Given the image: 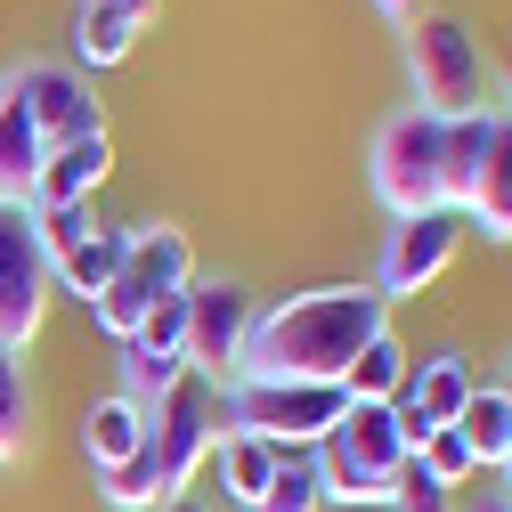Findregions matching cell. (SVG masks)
<instances>
[{"label": "cell", "mask_w": 512, "mask_h": 512, "mask_svg": "<svg viewBox=\"0 0 512 512\" xmlns=\"http://www.w3.org/2000/svg\"><path fill=\"white\" fill-rule=\"evenodd\" d=\"M464 228H480L488 244H512V114L504 106H496V131H488V155H480V179H472Z\"/></svg>", "instance_id": "cell-13"}, {"label": "cell", "mask_w": 512, "mask_h": 512, "mask_svg": "<svg viewBox=\"0 0 512 512\" xmlns=\"http://www.w3.org/2000/svg\"><path fill=\"white\" fill-rule=\"evenodd\" d=\"M309 456H317V488H326V512H342V504H391L407 447H399L391 407H350L326 439L309 447Z\"/></svg>", "instance_id": "cell-5"}, {"label": "cell", "mask_w": 512, "mask_h": 512, "mask_svg": "<svg viewBox=\"0 0 512 512\" xmlns=\"http://www.w3.org/2000/svg\"><path fill=\"white\" fill-rule=\"evenodd\" d=\"M155 512H196V496H171V504H155Z\"/></svg>", "instance_id": "cell-31"}, {"label": "cell", "mask_w": 512, "mask_h": 512, "mask_svg": "<svg viewBox=\"0 0 512 512\" xmlns=\"http://www.w3.org/2000/svg\"><path fill=\"white\" fill-rule=\"evenodd\" d=\"M33 456V382H25V358L0 342V464Z\"/></svg>", "instance_id": "cell-23"}, {"label": "cell", "mask_w": 512, "mask_h": 512, "mask_svg": "<svg viewBox=\"0 0 512 512\" xmlns=\"http://www.w3.org/2000/svg\"><path fill=\"white\" fill-rule=\"evenodd\" d=\"M488 131H496V106H488V114H464V122H447V131H439V204H447V212L472 204V179H480Z\"/></svg>", "instance_id": "cell-21"}, {"label": "cell", "mask_w": 512, "mask_h": 512, "mask_svg": "<svg viewBox=\"0 0 512 512\" xmlns=\"http://www.w3.org/2000/svg\"><path fill=\"white\" fill-rule=\"evenodd\" d=\"M49 293H57V277H49V252L33 236V212L25 204H0V342H9L17 358L41 334Z\"/></svg>", "instance_id": "cell-9"}, {"label": "cell", "mask_w": 512, "mask_h": 512, "mask_svg": "<svg viewBox=\"0 0 512 512\" xmlns=\"http://www.w3.org/2000/svg\"><path fill=\"white\" fill-rule=\"evenodd\" d=\"M147 447H155V464H163V496H196L212 447H220V391L187 374L171 399L147 407Z\"/></svg>", "instance_id": "cell-7"}, {"label": "cell", "mask_w": 512, "mask_h": 512, "mask_svg": "<svg viewBox=\"0 0 512 512\" xmlns=\"http://www.w3.org/2000/svg\"><path fill=\"white\" fill-rule=\"evenodd\" d=\"M342 415H350V399L334 382H261V374L220 382V431H261L285 456H309Z\"/></svg>", "instance_id": "cell-4"}, {"label": "cell", "mask_w": 512, "mask_h": 512, "mask_svg": "<svg viewBox=\"0 0 512 512\" xmlns=\"http://www.w3.org/2000/svg\"><path fill=\"white\" fill-rule=\"evenodd\" d=\"M106 179H114V139H106V131H98V139H74V147H49L25 212H49V204H98Z\"/></svg>", "instance_id": "cell-12"}, {"label": "cell", "mask_w": 512, "mask_h": 512, "mask_svg": "<svg viewBox=\"0 0 512 512\" xmlns=\"http://www.w3.org/2000/svg\"><path fill=\"white\" fill-rule=\"evenodd\" d=\"M342 512H391V504H342Z\"/></svg>", "instance_id": "cell-33"}, {"label": "cell", "mask_w": 512, "mask_h": 512, "mask_svg": "<svg viewBox=\"0 0 512 512\" xmlns=\"http://www.w3.org/2000/svg\"><path fill=\"white\" fill-rule=\"evenodd\" d=\"M504 391H512V374H504ZM504 488H512V472H504Z\"/></svg>", "instance_id": "cell-34"}, {"label": "cell", "mask_w": 512, "mask_h": 512, "mask_svg": "<svg viewBox=\"0 0 512 512\" xmlns=\"http://www.w3.org/2000/svg\"><path fill=\"white\" fill-rule=\"evenodd\" d=\"M439 131L447 122H431L423 106H399L391 122L374 131V155H366V179L391 220H415V212H447L439 204Z\"/></svg>", "instance_id": "cell-6"}, {"label": "cell", "mask_w": 512, "mask_h": 512, "mask_svg": "<svg viewBox=\"0 0 512 512\" xmlns=\"http://www.w3.org/2000/svg\"><path fill=\"white\" fill-rule=\"evenodd\" d=\"M252 317H261V301H252L236 277H187V374L212 382V391L236 382Z\"/></svg>", "instance_id": "cell-8"}, {"label": "cell", "mask_w": 512, "mask_h": 512, "mask_svg": "<svg viewBox=\"0 0 512 512\" xmlns=\"http://www.w3.org/2000/svg\"><path fill=\"white\" fill-rule=\"evenodd\" d=\"M472 382H480V374H472V366H464L456 350H431V358H415V374H407V391H399V399H407V407H415V415H423L431 431H447V423L464 415Z\"/></svg>", "instance_id": "cell-16"}, {"label": "cell", "mask_w": 512, "mask_h": 512, "mask_svg": "<svg viewBox=\"0 0 512 512\" xmlns=\"http://www.w3.org/2000/svg\"><path fill=\"white\" fill-rule=\"evenodd\" d=\"M41 131L25 122V106H17V90L0 82V204H33V179H41Z\"/></svg>", "instance_id": "cell-19"}, {"label": "cell", "mask_w": 512, "mask_h": 512, "mask_svg": "<svg viewBox=\"0 0 512 512\" xmlns=\"http://www.w3.org/2000/svg\"><path fill=\"white\" fill-rule=\"evenodd\" d=\"M139 447H147V407L139 399L106 391V399L82 407V456H90V472H114L122 456H139Z\"/></svg>", "instance_id": "cell-15"}, {"label": "cell", "mask_w": 512, "mask_h": 512, "mask_svg": "<svg viewBox=\"0 0 512 512\" xmlns=\"http://www.w3.org/2000/svg\"><path fill=\"white\" fill-rule=\"evenodd\" d=\"M0 82L17 90V106H25V122L41 131V147H74V139H98V131H106V106H98L90 74H74L66 57H33V66H9Z\"/></svg>", "instance_id": "cell-10"}, {"label": "cell", "mask_w": 512, "mask_h": 512, "mask_svg": "<svg viewBox=\"0 0 512 512\" xmlns=\"http://www.w3.org/2000/svg\"><path fill=\"white\" fill-rule=\"evenodd\" d=\"M374 334H391V301H382L374 285H309V293H285V301H269L261 317H252L236 374H261V382H334V391H342L350 358Z\"/></svg>", "instance_id": "cell-1"}, {"label": "cell", "mask_w": 512, "mask_h": 512, "mask_svg": "<svg viewBox=\"0 0 512 512\" xmlns=\"http://www.w3.org/2000/svg\"><path fill=\"white\" fill-rule=\"evenodd\" d=\"M464 252V212H415V220H391V236H382L374 252V293L382 301H415L447 277V261Z\"/></svg>", "instance_id": "cell-11"}, {"label": "cell", "mask_w": 512, "mask_h": 512, "mask_svg": "<svg viewBox=\"0 0 512 512\" xmlns=\"http://www.w3.org/2000/svg\"><path fill=\"white\" fill-rule=\"evenodd\" d=\"M415 464H423V472H431L439 488H456V496H464V488L480 480V464H472V447H464V431H456V423H447V431H431Z\"/></svg>", "instance_id": "cell-26"}, {"label": "cell", "mask_w": 512, "mask_h": 512, "mask_svg": "<svg viewBox=\"0 0 512 512\" xmlns=\"http://www.w3.org/2000/svg\"><path fill=\"white\" fill-rule=\"evenodd\" d=\"M407 90L431 122H464V114H488V49L464 17H439L423 9L407 25Z\"/></svg>", "instance_id": "cell-2"}, {"label": "cell", "mask_w": 512, "mask_h": 512, "mask_svg": "<svg viewBox=\"0 0 512 512\" xmlns=\"http://www.w3.org/2000/svg\"><path fill=\"white\" fill-rule=\"evenodd\" d=\"M98 488H106L114 512H155V504H171V496H163V464H155V447H139V456H122L114 472H98Z\"/></svg>", "instance_id": "cell-24"}, {"label": "cell", "mask_w": 512, "mask_h": 512, "mask_svg": "<svg viewBox=\"0 0 512 512\" xmlns=\"http://www.w3.org/2000/svg\"><path fill=\"white\" fill-rule=\"evenodd\" d=\"M504 114H512V57H504Z\"/></svg>", "instance_id": "cell-32"}, {"label": "cell", "mask_w": 512, "mask_h": 512, "mask_svg": "<svg viewBox=\"0 0 512 512\" xmlns=\"http://www.w3.org/2000/svg\"><path fill=\"white\" fill-rule=\"evenodd\" d=\"M212 464H220V496H228V512H252V504L269 496V480H277V464H285V447H269L261 431H220Z\"/></svg>", "instance_id": "cell-14"}, {"label": "cell", "mask_w": 512, "mask_h": 512, "mask_svg": "<svg viewBox=\"0 0 512 512\" xmlns=\"http://www.w3.org/2000/svg\"><path fill=\"white\" fill-rule=\"evenodd\" d=\"M407 374H415V350H407L399 334H374V342L350 358V374H342V399H350V407H391V399L407 391Z\"/></svg>", "instance_id": "cell-18"}, {"label": "cell", "mask_w": 512, "mask_h": 512, "mask_svg": "<svg viewBox=\"0 0 512 512\" xmlns=\"http://www.w3.org/2000/svg\"><path fill=\"white\" fill-rule=\"evenodd\" d=\"M456 431H464V447H472L480 472H496V480L512 472V391H504V382H472Z\"/></svg>", "instance_id": "cell-17"}, {"label": "cell", "mask_w": 512, "mask_h": 512, "mask_svg": "<svg viewBox=\"0 0 512 512\" xmlns=\"http://www.w3.org/2000/svg\"><path fill=\"white\" fill-rule=\"evenodd\" d=\"M456 512H512V488H504V480H496V488H480V480H472V488L456 496Z\"/></svg>", "instance_id": "cell-28"}, {"label": "cell", "mask_w": 512, "mask_h": 512, "mask_svg": "<svg viewBox=\"0 0 512 512\" xmlns=\"http://www.w3.org/2000/svg\"><path fill=\"white\" fill-rule=\"evenodd\" d=\"M74 9H114V17H131V25H155L163 0H74Z\"/></svg>", "instance_id": "cell-29"}, {"label": "cell", "mask_w": 512, "mask_h": 512, "mask_svg": "<svg viewBox=\"0 0 512 512\" xmlns=\"http://www.w3.org/2000/svg\"><path fill=\"white\" fill-rule=\"evenodd\" d=\"M252 512H326V488H317V456H285L269 496L252 504Z\"/></svg>", "instance_id": "cell-25"}, {"label": "cell", "mask_w": 512, "mask_h": 512, "mask_svg": "<svg viewBox=\"0 0 512 512\" xmlns=\"http://www.w3.org/2000/svg\"><path fill=\"white\" fill-rule=\"evenodd\" d=\"M66 66L74 74H106V66H122V57L139 49V25L131 17H114V9H74V33H66Z\"/></svg>", "instance_id": "cell-22"}, {"label": "cell", "mask_w": 512, "mask_h": 512, "mask_svg": "<svg viewBox=\"0 0 512 512\" xmlns=\"http://www.w3.org/2000/svg\"><path fill=\"white\" fill-rule=\"evenodd\" d=\"M374 9L391 17V25H415V17H423V0H374Z\"/></svg>", "instance_id": "cell-30"}, {"label": "cell", "mask_w": 512, "mask_h": 512, "mask_svg": "<svg viewBox=\"0 0 512 512\" xmlns=\"http://www.w3.org/2000/svg\"><path fill=\"white\" fill-rule=\"evenodd\" d=\"M187 277H196V244H187V228H179V220H139L131 244H122L114 285L90 301V326H98L106 342H131L139 317H147L155 301L187 293Z\"/></svg>", "instance_id": "cell-3"}, {"label": "cell", "mask_w": 512, "mask_h": 512, "mask_svg": "<svg viewBox=\"0 0 512 512\" xmlns=\"http://www.w3.org/2000/svg\"><path fill=\"white\" fill-rule=\"evenodd\" d=\"M391 512H456V488H439L415 456L399 464V488H391Z\"/></svg>", "instance_id": "cell-27"}, {"label": "cell", "mask_w": 512, "mask_h": 512, "mask_svg": "<svg viewBox=\"0 0 512 512\" xmlns=\"http://www.w3.org/2000/svg\"><path fill=\"white\" fill-rule=\"evenodd\" d=\"M122 244H131V228H90L82 244H66V252H57V293H74V301H98L106 285H114V269H122Z\"/></svg>", "instance_id": "cell-20"}]
</instances>
